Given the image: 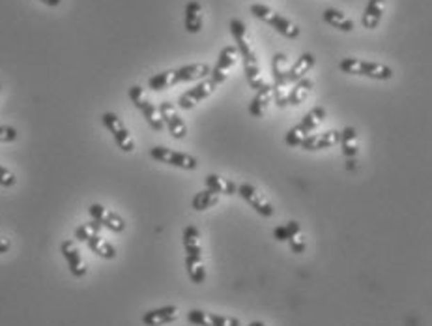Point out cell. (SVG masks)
Masks as SVG:
<instances>
[{
	"instance_id": "cell-1",
	"label": "cell",
	"mask_w": 432,
	"mask_h": 326,
	"mask_svg": "<svg viewBox=\"0 0 432 326\" xmlns=\"http://www.w3.org/2000/svg\"><path fill=\"white\" fill-rule=\"evenodd\" d=\"M230 34L234 38L236 42V49L240 53V59L243 61V70H246V77L247 83L251 88L258 91L266 85L264 79H262V73H260V64H258L257 53L253 49L249 38H247V26L241 19H232L230 23Z\"/></svg>"
},
{
	"instance_id": "cell-2",
	"label": "cell",
	"mask_w": 432,
	"mask_h": 326,
	"mask_svg": "<svg viewBox=\"0 0 432 326\" xmlns=\"http://www.w3.org/2000/svg\"><path fill=\"white\" fill-rule=\"evenodd\" d=\"M211 68L206 62H195L187 66L176 68V70H167V72L156 73L154 77L148 79V86L152 91H167L170 86L180 85V83H191V81H202L210 75Z\"/></svg>"
},
{
	"instance_id": "cell-3",
	"label": "cell",
	"mask_w": 432,
	"mask_h": 326,
	"mask_svg": "<svg viewBox=\"0 0 432 326\" xmlns=\"http://www.w3.org/2000/svg\"><path fill=\"white\" fill-rule=\"evenodd\" d=\"M339 70L349 75H360V77H369L374 81H390L393 77V70L387 64L382 62L361 61V59H342L339 62Z\"/></svg>"
},
{
	"instance_id": "cell-4",
	"label": "cell",
	"mask_w": 432,
	"mask_h": 326,
	"mask_svg": "<svg viewBox=\"0 0 432 326\" xmlns=\"http://www.w3.org/2000/svg\"><path fill=\"white\" fill-rule=\"evenodd\" d=\"M251 13L260 21H264L266 24H270L273 31H277L281 36L288 38V40H296L300 38V26L292 21V19L285 17L281 13H277L275 10H271L270 6L264 4H253Z\"/></svg>"
},
{
	"instance_id": "cell-5",
	"label": "cell",
	"mask_w": 432,
	"mask_h": 326,
	"mask_svg": "<svg viewBox=\"0 0 432 326\" xmlns=\"http://www.w3.org/2000/svg\"><path fill=\"white\" fill-rule=\"evenodd\" d=\"M102 122L103 126L107 127V132L113 135L114 143H116V146H118L122 152L131 154V152L135 150V141H133L131 133H129V130L126 127V124L122 122L120 116L116 115V113L107 111V113H103L102 115Z\"/></svg>"
},
{
	"instance_id": "cell-6",
	"label": "cell",
	"mask_w": 432,
	"mask_h": 326,
	"mask_svg": "<svg viewBox=\"0 0 432 326\" xmlns=\"http://www.w3.org/2000/svg\"><path fill=\"white\" fill-rule=\"evenodd\" d=\"M127 96H129V100L133 102V105L143 113V116L146 118V122H148V126H150L154 132H163V130H165L161 116H159V111H157L156 105L146 98L143 86L133 85L131 88H129V92H127Z\"/></svg>"
},
{
	"instance_id": "cell-7",
	"label": "cell",
	"mask_w": 432,
	"mask_h": 326,
	"mask_svg": "<svg viewBox=\"0 0 432 326\" xmlns=\"http://www.w3.org/2000/svg\"><path fill=\"white\" fill-rule=\"evenodd\" d=\"M150 157L159 163H165V165L178 167V169L195 171L198 167L197 157L189 156L186 152L173 150V148H167V146H152Z\"/></svg>"
},
{
	"instance_id": "cell-8",
	"label": "cell",
	"mask_w": 432,
	"mask_h": 326,
	"mask_svg": "<svg viewBox=\"0 0 432 326\" xmlns=\"http://www.w3.org/2000/svg\"><path fill=\"white\" fill-rule=\"evenodd\" d=\"M238 195L262 217H271L275 214V208L271 205V201L253 184H240L238 186Z\"/></svg>"
},
{
	"instance_id": "cell-9",
	"label": "cell",
	"mask_w": 432,
	"mask_h": 326,
	"mask_svg": "<svg viewBox=\"0 0 432 326\" xmlns=\"http://www.w3.org/2000/svg\"><path fill=\"white\" fill-rule=\"evenodd\" d=\"M157 111H159V116H161L163 126L167 127L168 133H170V135H173V137H175V139H178V141L186 139L187 137V124L184 122V118L178 115V111H176L175 105H173L170 102H163V103H159Z\"/></svg>"
},
{
	"instance_id": "cell-10",
	"label": "cell",
	"mask_w": 432,
	"mask_h": 326,
	"mask_svg": "<svg viewBox=\"0 0 432 326\" xmlns=\"http://www.w3.org/2000/svg\"><path fill=\"white\" fill-rule=\"evenodd\" d=\"M216 88L217 85L210 77L202 79V81H198L193 88L186 91L180 98H178V107L186 109V111L187 109H193L195 105H198V103L205 102L206 98H210L211 94L216 92Z\"/></svg>"
},
{
	"instance_id": "cell-11",
	"label": "cell",
	"mask_w": 432,
	"mask_h": 326,
	"mask_svg": "<svg viewBox=\"0 0 432 326\" xmlns=\"http://www.w3.org/2000/svg\"><path fill=\"white\" fill-rule=\"evenodd\" d=\"M240 59V53L236 45H227V47L221 49L219 53V59H217L216 66L210 72V79L216 83V85H221L228 79V72L236 66V62Z\"/></svg>"
},
{
	"instance_id": "cell-12",
	"label": "cell",
	"mask_w": 432,
	"mask_h": 326,
	"mask_svg": "<svg viewBox=\"0 0 432 326\" xmlns=\"http://www.w3.org/2000/svg\"><path fill=\"white\" fill-rule=\"evenodd\" d=\"M88 214H90V217L96 222V224L102 225L103 229L113 231V233H124V231H126V222H124V217H122L120 214H116V212L107 210V208L103 205H99V203L90 205Z\"/></svg>"
},
{
	"instance_id": "cell-13",
	"label": "cell",
	"mask_w": 432,
	"mask_h": 326,
	"mask_svg": "<svg viewBox=\"0 0 432 326\" xmlns=\"http://www.w3.org/2000/svg\"><path fill=\"white\" fill-rule=\"evenodd\" d=\"M187 320L195 326H241V320L227 315L208 313L202 309H191L187 311Z\"/></svg>"
},
{
	"instance_id": "cell-14",
	"label": "cell",
	"mask_w": 432,
	"mask_h": 326,
	"mask_svg": "<svg viewBox=\"0 0 432 326\" xmlns=\"http://www.w3.org/2000/svg\"><path fill=\"white\" fill-rule=\"evenodd\" d=\"M61 254H62V257L66 259L67 268H70V272H72V276H75V278H84V276H86L88 268H86V263L83 261V255H81V251H79L75 242L73 240L62 242Z\"/></svg>"
},
{
	"instance_id": "cell-15",
	"label": "cell",
	"mask_w": 432,
	"mask_h": 326,
	"mask_svg": "<svg viewBox=\"0 0 432 326\" xmlns=\"http://www.w3.org/2000/svg\"><path fill=\"white\" fill-rule=\"evenodd\" d=\"M339 141H341V132H337V130H330L324 133H309L300 148L309 152L326 150V148L339 145Z\"/></svg>"
},
{
	"instance_id": "cell-16",
	"label": "cell",
	"mask_w": 432,
	"mask_h": 326,
	"mask_svg": "<svg viewBox=\"0 0 432 326\" xmlns=\"http://www.w3.org/2000/svg\"><path fill=\"white\" fill-rule=\"evenodd\" d=\"M178 319V308L176 306H163V308H156L146 311L143 315V325L144 326H165L175 323Z\"/></svg>"
},
{
	"instance_id": "cell-17",
	"label": "cell",
	"mask_w": 432,
	"mask_h": 326,
	"mask_svg": "<svg viewBox=\"0 0 432 326\" xmlns=\"http://www.w3.org/2000/svg\"><path fill=\"white\" fill-rule=\"evenodd\" d=\"M288 68H290V62H288L287 54H273V59H271V73H273V88H277V91L287 88L290 85L288 83Z\"/></svg>"
},
{
	"instance_id": "cell-18",
	"label": "cell",
	"mask_w": 432,
	"mask_h": 326,
	"mask_svg": "<svg viewBox=\"0 0 432 326\" xmlns=\"http://www.w3.org/2000/svg\"><path fill=\"white\" fill-rule=\"evenodd\" d=\"M202 24H205V13H202V6L198 4L197 0H191L186 4V17H184V26L189 34H198L202 31Z\"/></svg>"
},
{
	"instance_id": "cell-19",
	"label": "cell",
	"mask_w": 432,
	"mask_h": 326,
	"mask_svg": "<svg viewBox=\"0 0 432 326\" xmlns=\"http://www.w3.org/2000/svg\"><path fill=\"white\" fill-rule=\"evenodd\" d=\"M384 12H385V0H369L365 6V12H363V17H361V24L365 26L367 31L378 29Z\"/></svg>"
},
{
	"instance_id": "cell-20",
	"label": "cell",
	"mask_w": 432,
	"mask_h": 326,
	"mask_svg": "<svg viewBox=\"0 0 432 326\" xmlns=\"http://www.w3.org/2000/svg\"><path fill=\"white\" fill-rule=\"evenodd\" d=\"M270 103H273V85H264L262 88H258L255 98L249 103V115L255 116V118L264 116L266 107Z\"/></svg>"
},
{
	"instance_id": "cell-21",
	"label": "cell",
	"mask_w": 432,
	"mask_h": 326,
	"mask_svg": "<svg viewBox=\"0 0 432 326\" xmlns=\"http://www.w3.org/2000/svg\"><path fill=\"white\" fill-rule=\"evenodd\" d=\"M314 64H317V61H314V54L312 53L300 54V59H298L292 66L288 68V83H290V85H294L296 81L307 77V73L311 72L312 68H314Z\"/></svg>"
},
{
	"instance_id": "cell-22",
	"label": "cell",
	"mask_w": 432,
	"mask_h": 326,
	"mask_svg": "<svg viewBox=\"0 0 432 326\" xmlns=\"http://www.w3.org/2000/svg\"><path fill=\"white\" fill-rule=\"evenodd\" d=\"M312 86H314V83H312V79L309 77H303L300 79V81H296L294 85H292V88H288L287 92V105H292V107L301 105V103L307 100V96L311 94Z\"/></svg>"
},
{
	"instance_id": "cell-23",
	"label": "cell",
	"mask_w": 432,
	"mask_h": 326,
	"mask_svg": "<svg viewBox=\"0 0 432 326\" xmlns=\"http://www.w3.org/2000/svg\"><path fill=\"white\" fill-rule=\"evenodd\" d=\"M206 189H210L214 194L217 195H236L238 194V184L234 180H230V178H225L221 175H216V173H211V175L206 176Z\"/></svg>"
},
{
	"instance_id": "cell-24",
	"label": "cell",
	"mask_w": 432,
	"mask_h": 326,
	"mask_svg": "<svg viewBox=\"0 0 432 326\" xmlns=\"http://www.w3.org/2000/svg\"><path fill=\"white\" fill-rule=\"evenodd\" d=\"M182 242L186 248L187 257H195V259H202V246H200V233L195 225H187L184 233H182Z\"/></svg>"
},
{
	"instance_id": "cell-25",
	"label": "cell",
	"mask_w": 432,
	"mask_h": 326,
	"mask_svg": "<svg viewBox=\"0 0 432 326\" xmlns=\"http://www.w3.org/2000/svg\"><path fill=\"white\" fill-rule=\"evenodd\" d=\"M322 19H324L326 23L330 24V26L337 29V31H341V32L354 31V21H352L349 15H344L342 12L335 10V8H328V10H324Z\"/></svg>"
},
{
	"instance_id": "cell-26",
	"label": "cell",
	"mask_w": 432,
	"mask_h": 326,
	"mask_svg": "<svg viewBox=\"0 0 432 326\" xmlns=\"http://www.w3.org/2000/svg\"><path fill=\"white\" fill-rule=\"evenodd\" d=\"M84 244L90 248L92 254H96L97 257H102V259H105V261L116 259V248H114L111 242H107L99 235H92L88 240L84 242Z\"/></svg>"
},
{
	"instance_id": "cell-27",
	"label": "cell",
	"mask_w": 432,
	"mask_h": 326,
	"mask_svg": "<svg viewBox=\"0 0 432 326\" xmlns=\"http://www.w3.org/2000/svg\"><path fill=\"white\" fill-rule=\"evenodd\" d=\"M339 145H341L342 154H344L346 160H355V156H358V148H360V146H358V132H355V127L346 126L342 130Z\"/></svg>"
},
{
	"instance_id": "cell-28",
	"label": "cell",
	"mask_w": 432,
	"mask_h": 326,
	"mask_svg": "<svg viewBox=\"0 0 432 326\" xmlns=\"http://www.w3.org/2000/svg\"><path fill=\"white\" fill-rule=\"evenodd\" d=\"M326 116H328V113H326V109L324 107H320V105H317V107H312L309 113H307L303 118H301V122L298 124V127H300L301 132H305L307 135L311 132H314L317 127L322 126V122L326 121Z\"/></svg>"
},
{
	"instance_id": "cell-29",
	"label": "cell",
	"mask_w": 432,
	"mask_h": 326,
	"mask_svg": "<svg viewBox=\"0 0 432 326\" xmlns=\"http://www.w3.org/2000/svg\"><path fill=\"white\" fill-rule=\"evenodd\" d=\"M186 270L187 276L195 285H200L206 281V268L202 259H195V257H186Z\"/></svg>"
},
{
	"instance_id": "cell-30",
	"label": "cell",
	"mask_w": 432,
	"mask_h": 326,
	"mask_svg": "<svg viewBox=\"0 0 432 326\" xmlns=\"http://www.w3.org/2000/svg\"><path fill=\"white\" fill-rule=\"evenodd\" d=\"M217 203H219V195L210 192V189H202V192L195 194V197L191 201V206L197 212H205L208 208H211V206H216Z\"/></svg>"
},
{
	"instance_id": "cell-31",
	"label": "cell",
	"mask_w": 432,
	"mask_h": 326,
	"mask_svg": "<svg viewBox=\"0 0 432 326\" xmlns=\"http://www.w3.org/2000/svg\"><path fill=\"white\" fill-rule=\"evenodd\" d=\"M301 233V227L298 222H288V224L281 225V227H275L273 229V238L277 242H288L294 235Z\"/></svg>"
},
{
	"instance_id": "cell-32",
	"label": "cell",
	"mask_w": 432,
	"mask_h": 326,
	"mask_svg": "<svg viewBox=\"0 0 432 326\" xmlns=\"http://www.w3.org/2000/svg\"><path fill=\"white\" fill-rule=\"evenodd\" d=\"M102 229H103L102 225L96 224L94 219H90L88 224L79 225L77 229H75V238H77V242H86L92 235H99Z\"/></svg>"
},
{
	"instance_id": "cell-33",
	"label": "cell",
	"mask_w": 432,
	"mask_h": 326,
	"mask_svg": "<svg viewBox=\"0 0 432 326\" xmlns=\"http://www.w3.org/2000/svg\"><path fill=\"white\" fill-rule=\"evenodd\" d=\"M305 137L307 133L301 132L300 127H298V124H296V126L290 127L287 132V135H285V143H287L288 146H292V148H298V146H301V143H303Z\"/></svg>"
},
{
	"instance_id": "cell-34",
	"label": "cell",
	"mask_w": 432,
	"mask_h": 326,
	"mask_svg": "<svg viewBox=\"0 0 432 326\" xmlns=\"http://www.w3.org/2000/svg\"><path fill=\"white\" fill-rule=\"evenodd\" d=\"M17 137L19 133L15 127L8 126V124H0V143H4V145H8V143H15Z\"/></svg>"
},
{
	"instance_id": "cell-35",
	"label": "cell",
	"mask_w": 432,
	"mask_h": 326,
	"mask_svg": "<svg viewBox=\"0 0 432 326\" xmlns=\"http://www.w3.org/2000/svg\"><path fill=\"white\" fill-rule=\"evenodd\" d=\"M288 246H290V249H292V254H303L307 248V240H305V236L301 235V233H298V235H294L290 240H288Z\"/></svg>"
},
{
	"instance_id": "cell-36",
	"label": "cell",
	"mask_w": 432,
	"mask_h": 326,
	"mask_svg": "<svg viewBox=\"0 0 432 326\" xmlns=\"http://www.w3.org/2000/svg\"><path fill=\"white\" fill-rule=\"evenodd\" d=\"M17 184V176L13 175L12 171L4 167V165H0V186L2 187H13Z\"/></svg>"
},
{
	"instance_id": "cell-37",
	"label": "cell",
	"mask_w": 432,
	"mask_h": 326,
	"mask_svg": "<svg viewBox=\"0 0 432 326\" xmlns=\"http://www.w3.org/2000/svg\"><path fill=\"white\" fill-rule=\"evenodd\" d=\"M10 249H12V242L8 240V238H2V236H0V255L8 254Z\"/></svg>"
},
{
	"instance_id": "cell-38",
	"label": "cell",
	"mask_w": 432,
	"mask_h": 326,
	"mask_svg": "<svg viewBox=\"0 0 432 326\" xmlns=\"http://www.w3.org/2000/svg\"><path fill=\"white\" fill-rule=\"evenodd\" d=\"M40 2H43V4H45V6H51V8H54V6H58V4H61L62 0H40Z\"/></svg>"
},
{
	"instance_id": "cell-39",
	"label": "cell",
	"mask_w": 432,
	"mask_h": 326,
	"mask_svg": "<svg viewBox=\"0 0 432 326\" xmlns=\"http://www.w3.org/2000/svg\"><path fill=\"white\" fill-rule=\"evenodd\" d=\"M247 326H266V325L262 323V320H253V323H249Z\"/></svg>"
}]
</instances>
